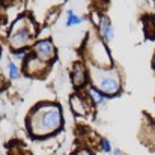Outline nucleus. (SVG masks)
Wrapping results in <instances>:
<instances>
[{
  "instance_id": "20e7f679",
  "label": "nucleus",
  "mask_w": 155,
  "mask_h": 155,
  "mask_svg": "<svg viewBox=\"0 0 155 155\" xmlns=\"http://www.w3.org/2000/svg\"><path fill=\"white\" fill-rule=\"evenodd\" d=\"M91 56H92V60L95 62V65H100L101 68L110 66V62H111L110 54L101 41H95L94 47L91 48Z\"/></svg>"
},
{
  "instance_id": "9b49d317",
  "label": "nucleus",
  "mask_w": 155,
  "mask_h": 155,
  "mask_svg": "<svg viewBox=\"0 0 155 155\" xmlns=\"http://www.w3.org/2000/svg\"><path fill=\"white\" fill-rule=\"evenodd\" d=\"M81 23V18L80 17H77L72 11H68V26H72V24H80Z\"/></svg>"
},
{
  "instance_id": "1a4fd4ad",
  "label": "nucleus",
  "mask_w": 155,
  "mask_h": 155,
  "mask_svg": "<svg viewBox=\"0 0 155 155\" xmlns=\"http://www.w3.org/2000/svg\"><path fill=\"white\" fill-rule=\"evenodd\" d=\"M71 107H72V110H74L77 114H84V113H86V105H84L83 100H81L78 95L71 97Z\"/></svg>"
},
{
  "instance_id": "2eb2a0df",
  "label": "nucleus",
  "mask_w": 155,
  "mask_h": 155,
  "mask_svg": "<svg viewBox=\"0 0 155 155\" xmlns=\"http://www.w3.org/2000/svg\"><path fill=\"white\" fill-rule=\"evenodd\" d=\"M154 68H155V60H154Z\"/></svg>"
},
{
  "instance_id": "f257e3e1",
  "label": "nucleus",
  "mask_w": 155,
  "mask_h": 155,
  "mask_svg": "<svg viewBox=\"0 0 155 155\" xmlns=\"http://www.w3.org/2000/svg\"><path fill=\"white\" fill-rule=\"evenodd\" d=\"M62 128V111L56 104L36 107L29 117V130L35 137H47Z\"/></svg>"
},
{
  "instance_id": "ddd939ff",
  "label": "nucleus",
  "mask_w": 155,
  "mask_h": 155,
  "mask_svg": "<svg viewBox=\"0 0 155 155\" xmlns=\"http://www.w3.org/2000/svg\"><path fill=\"white\" fill-rule=\"evenodd\" d=\"M101 143H103L104 151H105V152H108V151H110V145H108V142H107V140H103Z\"/></svg>"
},
{
  "instance_id": "39448f33",
  "label": "nucleus",
  "mask_w": 155,
  "mask_h": 155,
  "mask_svg": "<svg viewBox=\"0 0 155 155\" xmlns=\"http://www.w3.org/2000/svg\"><path fill=\"white\" fill-rule=\"evenodd\" d=\"M35 54H36L38 59H41L44 62L51 60L53 57H54V54H56L54 45H53L50 41H41V42H38L35 45Z\"/></svg>"
},
{
  "instance_id": "f8f14e48",
  "label": "nucleus",
  "mask_w": 155,
  "mask_h": 155,
  "mask_svg": "<svg viewBox=\"0 0 155 155\" xmlns=\"http://www.w3.org/2000/svg\"><path fill=\"white\" fill-rule=\"evenodd\" d=\"M9 75H11V78L18 77V68L15 66V63H9Z\"/></svg>"
},
{
  "instance_id": "423d86ee",
  "label": "nucleus",
  "mask_w": 155,
  "mask_h": 155,
  "mask_svg": "<svg viewBox=\"0 0 155 155\" xmlns=\"http://www.w3.org/2000/svg\"><path fill=\"white\" fill-rule=\"evenodd\" d=\"M87 80V74H86V68L81 63H75L74 69H72V81L75 86H83Z\"/></svg>"
},
{
  "instance_id": "6e6552de",
  "label": "nucleus",
  "mask_w": 155,
  "mask_h": 155,
  "mask_svg": "<svg viewBox=\"0 0 155 155\" xmlns=\"http://www.w3.org/2000/svg\"><path fill=\"white\" fill-rule=\"evenodd\" d=\"M100 29H101V33L105 39H113L114 32H113V27H111V24L108 23L107 18H104V17L100 18Z\"/></svg>"
},
{
  "instance_id": "f03ea898",
  "label": "nucleus",
  "mask_w": 155,
  "mask_h": 155,
  "mask_svg": "<svg viewBox=\"0 0 155 155\" xmlns=\"http://www.w3.org/2000/svg\"><path fill=\"white\" fill-rule=\"evenodd\" d=\"M92 80L94 87H97L101 94L105 95H114L120 89V78L119 74L114 69H103V68H94L92 69Z\"/></svg>"
},
{
  "instance_id": "9d476101",
  "label": "nucleus",
  "mask_w": 155,
  "mask_h": 155,
  "mask_svg": "<svg viewBox=\"0 0 155 155\" xmlns=\"http://www.w3.org/2000/svg\"><path fill=\"white\" fill-rule=\"evenodd\" d=\"M89 95H91V98L94 100V103H97V104L104 103V95L97 87H91V89H89Z\"/></svg>"
},
{
  "instance_id": "7ed1b4c3",
  "label": "nucleus",
  "mask_w": 155,
  "mask_h": 155,
  "mask_svg": "<svg viewBox=\"0 0 155 155\" xmlns=\"http://www.w3.org/2000/svg\"><path fill=\"white\" fill-rule=\"evenodd\" d=\"M35 35V26L27 17H21L14 23L9 42L12 48H23L32 42V36Z\"/></svg>"
},
{
  "instance_id": "0eeeda50",
  "label": "nucleus",
  "mask_w": 155,
  "mask_h": 155,
  "mask_svg": "<svg viewBox=\"0 0 155 155\" xmlns=\"http://www.w3.org/2000/svg\"><path fill=\"white\" fill-rule=\"evenodd\" d=\"M45 68V63H44V60H41V59H30L29 60V63L26 65V72H29L30 75H39L41 74V71Z\"/></svg>"
},
{
  "instance_id": "4468645a",
  "label": "nucleus",
  "mask_w": 155,
  "mask_h": 155,
  "mask_svg": "<svg viewBox=\"0 0 155 155\" xmlns=\"http://www.w3.org/2000/svg\"><path fill=\"white\" fill-rule=\"evenodd\" d=\"M77 155H92V154H91L89 151H84V149H83V151H80V152H78Z\"/></svg>"
}]
</instances>
